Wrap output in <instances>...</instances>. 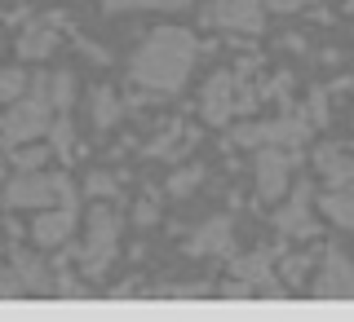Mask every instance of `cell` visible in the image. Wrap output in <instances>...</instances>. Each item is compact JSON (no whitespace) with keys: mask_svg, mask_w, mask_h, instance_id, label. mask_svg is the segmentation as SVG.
I'll return each mask as SVG.
<instances>
[{"mask_svg":"<svg viewBox=\"0 0 354 322\" xmlns=\"http://www.w3.org/2000/svg\"><path fill=\"white\" fill-rule=\"evenodd\" d=\"M195 36L191 31L160 27L151 31V40L133 53V80L155 88V93H177L195 71Z\"/></svg>","mask_w":354,"mask_h":322,"instance_id":"obj_1","label":"cell"},{"mask_svg":"<svg viewBox=\"0 0 354 322\" xmlns=\"http://www.w3.org/2000/svg\"><path fill=\"white\" fill-rule=\"evenodd\" d=\"M53 124V102H49V75H36V88H31L22 102L0 119V137L9 146H22V141H36L40 132H49Z\"/></svg>","mask_w":354,"mask_h":322,"instance_id":"obj_2","label":"cell"},{"mask_svg":"<svg viewBox=\"0 0 354 322\" xmlns=\"http://www.w3.org/2000/svg\"><path fill=\"white\" fill-rule=\"evenodd\" d=\"M5 203L9 208H53V203H80L71 190V181L66 177H44V172H22L9 181V190H5Z\"/></svg>","mask_w":354,"mask_h":322,"instance_id":"obj_3","label":"cell"},{"mask_svg":"<svg viewBox=\"0 0 354 322\" xmlns=\"http://www.w3.org/2000/svg\"><path fill=\"white\" fill-rule=\"evenodd\" d=\"M115 239H120V221L115 212H106V208H97L93 212V225H88V243H84V274H102L111 256H115Z\"/></svg>","mask_w":354,"mask_h":322,"instance_id":"obj_4","label":"cell"},{"mask_svg":"<svg viewBox=\"0 0 354 322\" xmlns=\"http://www.w3.org/2000/svg\"><path fill=\"white\" fill-rule=\"evenodd\" d=\"M306 124L301 119H274V124H261V128H243V132H235V141H243V146H301L306 141Z\"/></svg>","mask_w":354,"mask_h":322,"instance_id":"obj_5","label":"cell"},{"mask_svg":"<svg viewBox=\"0 0 354 322\" xmlns=\"http://www.w3.org/2000/svg\"><path fill=\"white\" fill-rule=\"evenodd\" d=\"M315 296H337V301H354V261L346 252L332 248L324 261V274L315 283Z\"/></svg>","mask_w":354,"mask_h":322,"instance_id":"obj_6","label":"cell"},{"mask_svg":"<svg viewBox=\"0 0 354 322\" xmlns=\"http://www.w3.org/2000/svg\"><path fill=\"white\" fill-rule=\"evenodd\" d=\"M292 172V154H283L279 146H261L257 150V190L261 199H279Z\"/></svg>","mask_w":354,"mask_h":322,"instance_id":"obj_7","label":"cell"},{"mask_svg":"<svg viewBox=\"0 0 354 322\" xmlns=\"http://www.w3.org/2000/svg\"><path fill=\"white\" fill-rule=\"evenodd\" d=\"M261 0H213V9H208V22L230 31H261Z\"/></svg>","mask_w":354,"mask_h":322,"instance_id":"obj_8","label":"cell"},{"mask_svg":"<svg viewBox=\"0 0 354 322\" xmlns=\"http://www.w3.org/2000/svg\"><path fill=\"white\" fill-rule=\"evenodd\" d=\"M75 208H80V203H53V212H36V225H31V234H36L40 248H58V243L71 234Z\"/></svg>","mask_w":354,"mask_h":322,"instance_id":"obj_9","label":"cell"},{"mask_svg":"<svg viewBox=\"0 0 354 322\" xmlns=\"http://www.w3.org/2000/svg\"><path fill=\"white\" fill-rule=\"evenodd\" d=\"M279 230L283 234H315V225H310V185H297L292 203L279 212Z\"/></svg>","mask_w":354,"mask_h":322,"instance_id":"obj_10","label":"cell"},{"mask_svg":"<svg viewBox=\"0 0 354 322\" xmlns=\"http://www.w3.org/2000/svg\"><path fill=\"white\" fill-rule=\"evenodd\" d=\"M319 172H324L328 181L337 185V190H346V185L354 181V163H350L337 146H319Z\"/></svg>","mask_w":354,"mask_h":322,"instance_id":"obj_11","label":"cell"},{"mask_svg":"<svg viewBox=\"0 0 354 322\" xmlns=\"http://www.w3.org/2000/svg\"><path fill=\"white\" fill-rule=\"evenodd\" d=\"M14 274H18L22 292H49V270L36 256H27V252H14Z\"/></svg>","mask_w":354,"mask_h":322,"instance_id":"obj_12","label":"cell"},{"mask_svg":"<svg viewBox=\"0 0 354 322\" xmlns=\"http://www.w3.org/2000/svg\"><path fill=\"white\" fill-rule=\"evenodd\" d=\"M230 75H217L213 84H208V97H204V115L213 119V124H226V115H230Z\"/></svg>","mask_w":354,"mask_h":322,"instance_id":"obj_13","label":"cell"},{"mask_svg":"<svg viewBox=\"0 0 354 322\" xmlns=\"http://www.w3.org/2000/svg\"><path fill=\"white\" fill-rule=\"evenodd\" d=\"M226 248H230V221L226 217L208 221V225L191 239V252H226Z\"/></svg>","mask_w":354,"mask_h":322,"instance_id":"obj_14","label":"cell"},{"mask_svg":"<svg viewBox=\"0 0 354 322\" xmlns=\"http://www.w3.org/2000/svg\"><path fill=\"white\" fill-rule=\"evenodd\" d=\"M324 212L337 221L341 230H354V194H346V190H332V194H324Z\"/></svg>","mask_w":354,"mask_h":322,"instance_id":"obj_15","label":"cell"},{"mask_svg":"<svg viewBox=\"0 0 354 322\" xmlns=\"http://www.w3.org/2000/svg\"><path fill=\"white\" fill-rule=\"evenodd\" d=\"M53 44H58V36H53L49 27H31L27 36L18 40V53H22V58H44V53H49Z\"/></svg>","mask_w":354,"mask_h":322,"instance_id":"obj_16","label":"cell"},{"mask_svg":"<svg viewBox=\"0 0 354 322\" xmlns=\"http://www.w3.org/2000/svg\"><path fill=\"white\" fill-rule=\"evenodd\" d=\"M71 97H75V80H71V71L49 75V102H53V115L71 106Z\"/></svg>","mask_w":354,"mask_h":322,"instance_id":"obj_17","label":"cell"},{"mask_svg":"<svg viewBox=\"0 0 354 322\" xmlns=\"http://www.w3.org/2000/svg\"><path fill=\"white\" fill-rule=\"evenodd\" d=\"M49 137H53V154H71V115H66V110L53 115Z\"/></svg>","mask_w":354,"mask_h":322,"instance_id":"obj_18","label":"cell"},{"mask_svg":"<svg viewBox=\"0 0 354 322\" xmlns=\"http://www.w3.org/2000/svg\"><path fill=\"white\" fill-rule=\"evenodd\" d=\"M106 9H182L191 0H102Z\"/></svg>","mask_w":354,"mask_h":322,"instance_id":"obj_19","label":"cell"},{"mask_svg":"<svg viewBox=\"0 0 354 322\" xmlns=\"http://www.w3.org/2000/svg\"><path fill=\"white\" fill-rule=\"evenodd\" d=\"M93 119H97L102 128H111V124L120 119V102H115L111 93H97V110H93Z\"/></svg>","mask_w":354,"mask_h":322,"instance_id":"obj_20","label":"cell"},{"mask_svg":"<svg viewBox=\"0 0 354 322\" xmlns=\"http://www.w3.org/2000/svg\"><path fill=\"white\" fill-rule=\"evenodd\" d=\"M27 88V80H22V71H0V102H14V97Z\"/></svg>","mask_w":354,"mask_h":322,"instance_id":"obj_21","label":"cell"},{"mask_svg":"<svg viewBox=\"0 0 354 322\" xmlns=\"http://www.w3.org/2000/svg\"><path fill=\"white\" fill-rule=\"evenodd\" d=\"M239 274L248 279V292H252L257 283H270V279H266V256H252V261H243V265H239Z\"/></svg>","mask_w":354,"mask_h":322,"instance_id":"obj_22","label":"cell"},{"mask_svg":"<svg viewBox=\"0 0 354 322\" xmlns=\"http://www.w3.org/2000/svg\"><path fill=\"white\" fill-rule=\"evenodd\" d=\"M0 296H22V283L14 270H0Z\"/></svg>","mask_w":354,"mask_h":322,"instance_id":"obj_23","label":"cell"},{"mask_svg":"<svg viewBox=\"0 0 354 322\" xmlns=\"http://www.w3.org/2000/svg\"><path fill=\"white\" fill-rule=\"evenodd\" d=\"M40 163H44V150H40V146H36V150H18V168H22V172L40 168Z\"/></svg>","mask_w":354,"mask_h":322,"instance_id":"obj_24","label":"cell"},{"mask_svg":"<svg viewBox=\"0 0 354 322\" xmlns=\"http://www.w3.org/2000/svg\"><path fill=\"white\" fill-rule=\"evenodd\" d=\"M88 190H93V194H115V181H106V177L97 172L93 181H88Z\"/></svg>","mask_w":354,"mask_h":322,"instance_id":"obj_25","label":"cell"},{"mask_svg":"<svg viewBox=\"0 0 354 322\" xmlns=\"http://www.w3.org/2000/svg\"><path fill=\"white\" fill-rule=\"evenodd\" d=\"M195 181H199V172H182V181H173V190H177V194H186Z\"/></svg>","mask_w":354,"mask_h":322,"instance_id":"obj_26","label":"cell"},{"mask_svg":"<svg viewBox=\"0 0 354 322\" xmlns=\"http://www.w3.org/2000/svg\"><path fill=\"white\" fill-rule=\"evenodd\" d=\"M270 5H274V9H297L301 0H270Z\"/></svg>","mask_w":354,"mask_h":322,"instance_id":"obj_27","label":"cell"}]
</instances>
